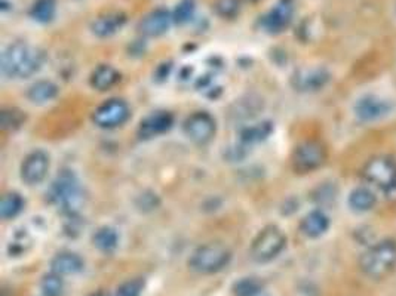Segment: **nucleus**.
Segmentation results:
<instances>
[{"label":"nucleus","mask_w":396,"mask_h":296,"mask_svg":"<svg viewBox=\"0 0 396 296\" xmlns=\"http://www.w3.org/2000/svg\"><path fill=\"white\" fill-rule=\"evenodd\" d=\"M45 63V52L25 42H13L2 54V73L11 79L33 76Z\"/></svg>","instance_id":"nucleus-1"},{"label":"nucleus","mask_w":396,"mask_h":296,"mask_svg":"<svg viewBox=\"0 0 396 296\" xmlns=\"http://www.w3.org/2000/svg\"><path fill=\"white\" fill-rule=\"evenodd\" d=\"M129 107L124 99L112 98L98 106L92 114V122L102 129L122 126L129 118Z\"/></svg>","instance_id":"nucleus-8"},{"label":"nucleus","mask_w":396,"mask_h":296,"mask_svg":"<svg viewBox=\"0 0 396 296\" xmlns=\"http://www.w3.org/2000/svg\"><path fill=\"white\" fill-rule=\"evenodd\" d=\"M126 24V15L122 12H107L100 15L91 24V32L97 37H110L121 32V28Z\"/></svg>","instance_id":"nucleus-16"},{"label":"nucleus","mask_w":396,"mask_h":296,"mask_svg":"<svg viewBox=\"0 0 396 296\" xmlns=\"http://www.w3.org/2000/svg\"><path fill=\"white\" fill-rule=\"evenodd\" d=\"M25 116L23 111L17 109H5L0 113V126L5 130H13L18 129L24 125Z\"/></svg>","instance_id":"nucleus-29"},{"label":"nucleus","mask_w":396,"mask_h":296,"mask_svg":"<svg viewBox=\"0 0 396 296\" xmlns=\"http://www.w3.org/2000/svg\"><path fill=\"white\" fill-rule=\"evenodd\" d=\"M24 207V199L18 195V192H8L2 197L0 202V218L2 219H11L16 218Z\"/></svg>","instance_id":"nucleus-25"},{"label":"nucleus","mask_w":396,"mask_h":296,"mask_svg":"<svg viewBox=\"0 0 396 296\" xmlns=\"http://www.w3.org/2000/svg\"><path fill=\"white\" fill-rule=\"evenodd\" d=\"M94 246L102 254H112L119 245V235L112 227H101L92 237Z\"/></svg>","instance_id":"nucleus-23"},{"label":"nucleus","mask_w":396,"mask_h":296,"mask_svg":"<svg viewBox=\"0 0 396 296\" xmlns=\"http://www.w3.org/2000/svg\"><path fill=\"white\" fill-rule=\"evenodd\" d=\"M328 228L330 218L322 211L309 212L300 222V231L309 239H318L322 234H325Z\"/></svg>","instance_id":"nucleus-18"},{"label":"nucleus","mask_w":396,"mask_h":296,"mask_svg":"<svg viewBox=\"0 0 396 296\" xmlns=\"http://www.w3.org/2000/svg\"><path fill=\"white\" fill-rule=\"evenodd\" d=\"M359 269L374 280L388 277L396 269V242L381 240L365 250L359 258Z\"/></svg>","instance_id":"nucleus-2"},{"label":"nucleus","mask_w":396,"mask_h":296,"mask_svg":"<svg viewBox=\"0 0 396 296\" xmlns=\"http://www.w3.org/2000/svg\"><path fill=\"white\" fill-rule=\"evenodd\" d=\"M392 102L377 97V95H364L355 104V114L364 123H373L386 117L392 111Z\"/></svg>","instance_id":"nucleus-12"},{"label":"nucleus","mask_w":396,"mask_h":296,"mask_svg":"<svg viewBox=\"0 0 396 296\" xmlns=\"http://www.w3.org/2000/svg\"><path fill=\"white\" fill-rule=\"evenodd\" d=\"M263 281L257 277H242L232 286L233 296H258L263 292Z\"/></svg>","instance_id":"nucleus-24"},{"label":"nucleus","mask_w":396,"mask_h":296,"mask_svg":"<svg viewBox=\"0 0 396 296\" xmlns=\"http://www.w3.org/2000/svg\"><path fill=\"white\" fill-rule=\"evenodd\" d=\"M40 290L43 296H63L64 295L63 276L56 274L54 271L43 276L40 281Z\"/></svg>","instance_id":"nucleus-27"},{"label":"nucleus","mask_w":396,"mask_h":296,"mask_svg":"<svg viewBox=\"0 0 396 296\" xmlns=\"http://www.w3.org/2000/svg\"><path fill=\"white\" fill-rule=\"evenodd\" d=\"M249 2H260V0H249Z\"/></svg>","instance_id":"nucleus-35"},{"label":"nucleus","mask_w":396,"mask_h":296,"mask_svg":"<svg viewBox=\"0 0 396 296\" xmlns=\"http://www.w3.org/2000/svg\"><path fill=\"white\" fill-rule=\"evenodd\" d=\"M327 160L325 147L318 141H306L300 144L292 154V166L300 173L313 172Z\"/></svg>","instance_id":"nucleus-7"},{"label":"nucleus","mask_w":396,"mask_h":296,"mask_svg":"<svg viewBox=\"0 0 396 296\" xmlns=\"http://www.w3.org/2000/svg\"><path fill=\"white\" fill-rule=\"evenodd\" d=\"M138 207L143 211H153L156 209V206L159 204V200L156 197V195H141L138 197V202H137Z\"/></svg>","instance_id":"nucleus-32"},{"label":"nucleus","mask_w":396,"mask_h":296,"mask_svg":"<svg viewBox=\"0 0 396 296\" xmlns=\"http://www.w3.org/2000/svg\"><path fill=\"white\" fill-rule=\"evenodd\" d=\"M145 286V281L141 277L129 278L117 288L114 296H141Z\"/></svg>","instance_id":"nucleus-31"},{"label":"nucleus","mask_w":396,"mask_h":296,"mask_svg":"<svg viewBox=\"0 0 396 296\" xmlns=\"http://www.w3.org/2000/svg\"><path fill=\"white\" fill-rule=\"evenodd\" d=\"M217 130L214 117L207 111H198L187 117L184 122V132L190 141L196 144L210 142Z\"/></svg>","instance_id":"nucleus-10"},{"label":"nucleus","mask_w":396,"mask_h":296,"mask_svg":"<svg viewBox=\"0 0 396 296\" xmlns=\"http://www.w3.org/2000/svg\"><path fill=\"white\" fill-rule=\"evenodd\" d=\"M174 123V117L168 111H156L143 118L138 126V137L141 140L155 138L160 133H164L171 129Z\"/></svg>","instance_id":"nucleus-15"},{"label":"nucleus","mask_w":396,"mask_h":296,"mask_svg":"<svg viewBox=\"0 0 396 296\" xmlns=\"http://www.w3.org/2000/svg\"><path fill=\"white\" fill-rule=\"evenodd\" d=\"M195 12H196V0H180L177 6H175V9L172 11L174 24L184 25L190 23L195 17Z\"/></svg>","instance_id":"nucleus-28"},{"label":"nucleus","mask_w":396,"mask_h":296,"mask_svg":"<svg viewBox=\"0 0 396 296\" xmlns=\"http://www.w3.org/2000/svg\"><path fill=\"white\" fill-rule=\"evenodd\" d=\"M241 11V0H217L214 12L222 18H234Z\"/></svg>","instance_id":"nucleus-30"},{"label":"nucleus","mask_w":396,"mask_h":296,"mask_svg":"<svg viewBox=\"0 0 396 296\" xmlns=\"http://www.w3.org/2000/svg\"><path fill=\"white\" fill-rule=\"evenodd\" d=\"M49 196L63 211L68 214L75 212L82 203V190L76 175L70 171L61 172L54 181Z\"/></svg>","instance_id":"nucleus-4"},{"label":"nucleus","mask_w":396,"mask_h":296,"mask_svg":"<svg viewBox=\"0 0 396 296\" xmlns=\"http://www.w3.org/2000/svg\"><path fill=\"white\" fill-rule=\"evenodd\" d=\"M119 73L112 66L102 64L97 67L91 74V86L97 91H107V89L113 87L117 82H119Z\"/></svg>","instance_id":"nucleus-20"},{"label":"nucleus","mask_w":396,"mask_h":296,"mask_svg":"<svg viewBox=\"0 0 396 296\" xmlns=\"http://www.w3.org/2000/svg\"><path fill=\"white\" fill-rule=\"evenodd\" d=\"M287 246V237L277 227L263 228L251 245V258L260 264L270 262L281 255Z\"/></svg>","instance_id":"nucleus-5"},{"label":"nucleus","mask_w":396,"mask_h":296,"mask_svg":"<svg viewBox=\"0 0 396 296\" xmlns=\"http://www.w3.org/2000/svg\"><path fill=\"white\" fill-rule=\"evenodd\" d=\"M49 171V156L36 150L28 154L21 165V180L27 185H37L45 180Z\"/></svg>","instance_id":"nucleus-13"},{"label":"nucleus","mask_w":396,"mask_h":296,"mask_svg":"<svg viewBox=\"0 0 396 296\" xmlns=\"http://www.w3.org/2000/svg\"><path fill=\"white\" fill-rule=\"evenodd\" d=\"M232 252L222 243H207L199 246L188 259V266L199 274H214L229 265Z\"/></svg>","instance_id":"nucleus-3"},{"label":"nucleus","mask_w":396,"mask_h":296,"mask_svg":"<svg viewBox=\"0 0 396 296\" xmlns=\"http://www.w3.org/2000/svg\"><path fill=\"white\" fill-rule=\"evenodd\" d=\"M273 125L270 122H261L254 126H248L241 132V140L245 144H256L270 137Z\"/></svg>","instance_id":"nucleus-26"},{"label":"nucleus","mask_w":396,"mask_h":296,"mask_svg":"<svg viewBox=\"0 0 396 296\" xmlns=\"http://www.w3.org/2000/svg\"><path fill=\"white\" fill-rule=\"evenodd\" d=\"M51 269L60 276H75L83 271L85 262L75 252H61V254L54 257Z\"/></svg>","instance_id":"nucleus-17"},{"label":"nucleus","mask_w":396,"mask_h":296,"mask_svg":"<svg viewBox=\"0 0 396 296\" xmlns=\"http://www.w3.org/2000/svg\"><path fill=\"white\" fill-rule=\"evenodd\" d=\"M362 176L373 187L392 192L396 188V161L386 156L373 157L365 163Z\"/></svg>","instance_id":"nucleus-6"},{"label":"nucleus","mask_w":396,"mask_h":296,"mask_svg":"<svg viewBox=\"0 0 396 296\" xmlns=\"http://www.w3.org/2000/svg\"><path fill=\"white\" fill-rule=\"evenodd\" d=\"M294 11V0H277L276 5L260 18V25L269 35H281L292 23Z\"/></svg>","instance_id":"nucleus-9"},{"label":"nucleus","mask_w":396,"mask_h":296,"mask_svg":"<svg viewBox=\"0 0 396 296\" xmlns=\"http://www.w3.org/2000/svg\"><path fill=\"white\" fill-rule=\"evenodd\" d=\"M91 296H110V295L102 293V292H98V293H94V295H91Z\"/></svg>","instance_id":"nucleus-34"},{"label":"nucleus","mask_w":396,"mask_h":296,"mask_svg":"<svg viewBox=\"0 0 396 296\" xmlns=\"http://www.w3.org/2000/svg\"><path fill=\"white\" fill-rule=\"evenodd\" d=\"M0 9L6 12V11L12 9V4H8V0H0Z\"/></svg>","instance_id":"nucleus-33"},{"label":"nucleus","mask_w":396,"mask_h":296,"mask_svg":"<svg viewBox=\"0 0 396 296\" xmlns=\"http://www.w3.org/2000/svg\"><path fill=\"white\" fill-rule=\"evenodd\" d=\"M377 204V197L374 191L368 187H358L350 192L349 206L355 212H368Z\"/></svg>","instance_id":"nucleus-19"},{"label":"nucleus","mask_w":396,"mask_h":296,"mask_svg":"<svg viewBox=\"0 0 396 296\" xmlns=\"http://www.w3.org/2000/svg\"><path fill=\"white\" fill-rule=\"evenodd\" d=\"M28 13L36 23L49 24L56 15V0H35Z\"/></svg>","instance_id":"nucleus-22"},{"label":"nucleus","mask_w":396,"mask_h":296,"mask_svg":"<svg viewBox=\"0 0 396 296\" xmlns=\"http://www.w3.org/2000/svg\"><path fill=\"white\" fill-rule=\"evenodd\" d=\"M58 95V86L49 80H39L27 91V98L35 104H43L54 99Z\"/></svg>","instance_id":"nucleus-21"},{"label":"nucleus","mask_w":396,"mask_h":296,"mask_svg":"<svg viewBox=\"0 0 396 296\" xmlns=\"http://www.w3.org/2000/svg\"><path fill=\"white\" fill-rule=\"evenodd\" d=\"M174 24L172 12L164 8H157L149 12L145 17L140 21L138 30L140 33L145 37H157L165 35L169 27Z\"/></svg>","instance_id":"nucleus-14"},{"label":"nucleus","mask_w":396,"mask_h":296,"mask_svg":"<svg viewBox=\"0 0 396 296\" xmlns=\"http://www.w3.org/2000/svg\"><path fill=\"white\" fill-rule=\"evenodd\" d=\"M331 74L324 67H303L291 78V85L299 92H316L330 82Z\"/></svg>","instance_id":"nucleus-11"}]
</instances>
